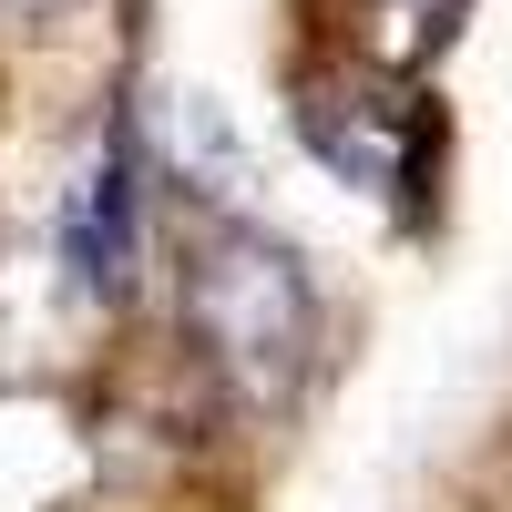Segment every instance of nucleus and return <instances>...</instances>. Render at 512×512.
Returning a JSON list of instances; mask_svg holds the SVG:
<instances>
[{
	"mask_svg": "<svg viewBox=\"0 0 512 512\" xmlns=\"http://www.w3.org/2000/svg\"><path fill=\"white\" fill-rule=\"evenodd\" d=\"M185 328H195V349L226 369L236 400L277 410L297 379H308L318 287H308V267H297L267 226H216L185 256Z\"/></svg>",
	"mask_w": 512,
	"mask_h": 512,
	"instance_id": "f257e3e1",
	"label": "nucleus"
},
{
	"mask_svg": "<svg viewBox=\"0 0 512 512\" xmlns=\"http://www.w3.org/2000/svg\"><path fill=\"white\" fill-rule=\"evenodd\" d=\"M62 256L82 297H123L134 287V154L103 144V164H82L72 216H62Z\"/></svg>",
	"mask_w": 512,
	"mask_h": 512,
	"instance_id": "f03ea898",
	"label": "nucleus"
},
{
	"mask_svg": "<svg viewBox=\"0 0 512 512\" xmlns=\"http://www.w3.org/2000/svg\"><path fill=\"white\" fill-rule=\"evenodd\" d=\"M297 123H308L318 164H328V175H349V185H400V175H410V123H400V103H359V93L308 82Z\"/></svg>",
	"mask_w": 512,
	"mask_h": 512,
	"instance_id": "7ed1b4c3",
	"label": "nucleus"
},
{
	"mask_svg": "<svg viewBox=\"0 0 512 512\" xmlns=\"http://www.w3.org/2000/svg\"><path fill=\"white\" fill-rule=\"evenodd\" d=\"M154 144L195 195H236V134H226V113L205 93H164L154 103Z\"/></svg>",
	"mask_w": 512,
	"mask_h": 512,
	"instance_id": "20e7f679",
	"label": "nucleus"
},
{
	"mask_svg": "<svg viewBox=\"0 0 512 512\" xmlns=\"http://www.w3.org/2000/svg\"><path fill=\"white\" fill-rule=\"evenodd\" d=\"M472 11V0H369V62H390V72H420L451 41V21Z\"/></svg>",
	"mask_w": 512,
	"mask_h": 512,
	"instance_id": "39448f33",
	"label": "nucleus"
},
{
	"mask_svg": "<svg viewBox=\"0 0 512 512\" xmlns=\"http://www.w3.org/2000/svg\"><path fill=\"white\" fill-rule=\"evenodd\" d=\"M0 11H21V21H41V11H52V0H0Z\"/></svg>",
	"mask_w": 512,
	"mask_h": 512,
	"instance_id": "423d86ee",
	"label": "nucleus"
}]
</instances>
